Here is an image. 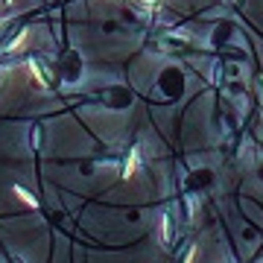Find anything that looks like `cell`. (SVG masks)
<instances>
[{"mask_svg":"<svg viewBox=\"0 0 263 263\" xmlns=\"http://www.w3.org/2000/svg\"><path fill=\"white\" fill-rule=\"evenodd\" d=\"M137 167H140V152H137V149H132V155H129V161H126L123 175H126V178H132V175L137 173Z\"/></svg>","mask_w":263,"mask_h":263,"instance_id":"1","label":"cell"},{"mask_svg":"<svg viewBox=\"0 0 263 263\" xmlns=\"http://www.w3.org/2000/svg\"><path fill=\"white\" fill-rule=\"evenodd\" d=\"M15 196L21 199V202H27V205H30V208H38V202H35V199L30 196V193H27V190H24V187H15Z\"/></svg>","mask_w":263,"mask_h":263,"instance_id":"2","label":"cell"},{"mask_svg":"<svg viewBox=\"0 0 263 263\" xmlns=\"http://www.w3.org/2000/svg\"><path fill=\"white\" fill-rule=\"evenodd\" d=\"M27 30H21V33H18V38H15V41H9V53H15V50H18V47H21V44H24V41H27Z\"/></svg>","mask_w":263,"mask_h":263,"instance_id":"3","label":"cell"}]
</instances>
